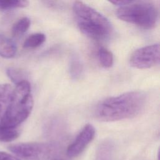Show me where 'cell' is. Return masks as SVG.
Returning <instances> with one entry per match:
<instances>
[{"label":"cell","mask_w":160,"mask_h":160,"mask_svg":"<svg viewBox=\"0 0 160 160\" xmlns=\"http://www.w3.org/2000/svg\"><path fill=\"white\" fill-rule=\"evenodd\" d=\"M116 13L119 19L147 29L154 28L158 19L156 6L147 1H131L128 4L119 7Z\"/></svg>","instance_id":"4"},{"label":"cell","mask_w":160,"mask_h":160,"mask_svg":"<svg viewBox=\"0 0 160 160\" xmlns=\"http://www.w3.org/2000/svg\"><path fill=\"white\" fill-rule=\"evenodd\" d=\"M9 150L24 160H51L59 151L57 144L49 142H23L12 144Z\"/></svg>","instance_id":"5"},{"label":"cell","mask_w":160,"mask_h":160,"mask_svg":"<svg viewBox=\"0 0 160 160\" xmlns=\"http://www.w3.org/2000/svg\"><path fill=\"white\" fill-rule=\"evenodd\" d=\"M6 74L8 76L9 78V79L16 85L19 84L21 82L27 80L26 78V74H25L24 71L16 68H14V67L8 68L6 69Z\"/></svg>","instance_id":"15"},{"label":"cell","mask_w":160,"mask_h":160,"mask_svg":"<svg viewBox=\"0 0 160 160\" xmlns=\"http://www.w3.org/2000/svg\"><path fill=\"white\" fill-rule=\"evenodd\" d=\"M17 51L16 44L4 34H0V56L9 59L13 58Z\"/></svg>","instance_id":"9"},{"label":"cell","mask_w":160,"mask_h":160,"mask_svg":"<svg viewBox=\"0 0 160 160\" xmlns=\"http://www.w3.org/2000/svg\"><path fill=\"white\" fill-rule=\"evenodd\" d=\"M98 58L100 64L105 68H109L113 64V55L112 52L104 48H100L97 52Z\"/></svg>","instance_id":"13"},{"label":"cell","mask_w":160,"mask_h":160,"mask_svg":"<svg viewBox=\"0 0 160 160\" xmlns=\"http://www.w3.org/2000/svg\"><path fill=\"white\" fill-rule=\"evenodd\" d=\"M51 160H63V159H59V158H53Z\"/></svg>","instance_id":"20"},{"label":"cell","mask_w":160,"mask_h":160,"mask_svg":"<svg viewBox=\"0 0 160 160\" xmlns=\"http://www.w3.org/2000/svg\"><path fill=\"white\" fill-rule=\"evenodd\" d=\"M31 21L28 17H23L17 21L12 26L11 32L14 37L18 38L24 34L29 29Z\"/></svg>","instance_id":"11"},{"label":"cell","mask_w":160,"mask_h":160,"mask_svg":"<svg viewBox=\"0 0 160 160\" xmlns=\"http://www.w3.org/2000/svg\"><path fill=\"white\" fill-rule=\"evenodd\" d=\"M33 107V99L31 93V85L28 80L16 85L12 101L0 119L2 126L16 128L29 116Z\"/></svg>","instance_id":"3"},{"label":"cell","mask_w":160,"mask_h":160,"mask_svg":"<svg viewBox=\"0 0 160 160\" xmlns=\"http://www.w3.org/2000/svg\"><path fill=\"white\" fill-rule=\"evenodd\" d=\"M14 96V88L8 83L0 84V119L11 104Z\"/></svg>","instance_id":"8"},{"label":"cell","mask_w":160,"mask_h":160,"mask_svg":"<svg viewBox=\"0 0 160 160\" xmlns=\"http://www.w3.org/2000/svg\"><path fill=\"white\" fill-rule=\"evenodd\" d=\"M46 41V36L43 33H34L28 36L25 40L23 47L27 49H33L40 46Z\"/></svg>","instance_id":"12"},{"label":"cell","mask_w":160,"mask_h":160,"mask_svg":"<svg viewBox=\"0 0 160 160\" xmlns=\"http://www.w3.org/2000/svg\"><path fill=\"white\" fill-rule=\"evenodd\" d=\"M146 96L142 91H131L103 100L97 106V118L103 121H116L134 118L143 109Z\"/></svg>","instance_id":"1"},{"label":"cell","mask_w":160,"mask_h":160,"mask_svg":"<svg viewBox=\"0 0 160 160\" xmlns=\"http://www.w3.org/2000/svg\"><path fill=\"white\" fill-rule=\"evenodd\" d=\"M0 160H21V159L8 152H6L4 151H0Z\"/></svg>","instance_id":"18"},{"label":"cell","mask_w":160,"mask_h":160,"mask_svg":"<svg viewBox=\"0 0 160 160\" xmlns=\"http://www.w3.org/2000/svg\"><path fill=\"white\" fill-rule=\"evenodd\" d=\"M71 78L74 80L79 79L83 72V64L77 55H72L69 61V68Z\"/></svg>","instance_id":"10"},{"label":"cell","mask_w":160,"mask_h":160,"mask_svg":"<svg viewBox=\"0 0 160 160\" xmlns=\"http://www.w3.org/2000/svg\"><path fill=\"white\" fill-rule=\"evenodd\" d=\"M159 44L148 45L134 51L129 59L130 65L137 69H148L159 63Z\"/></svg>","instance_id":"6"},{"label":"cell","mask_w":160,"mask_h":160,"mask_svg":"<svg viewBox=\"0 0 160 160\" xmlns=\"http://www.w3.org/2000/svg\"><path fill=\"white\" fill-rule=\"evenodd\" d=\"M112 148L110 142H103L99 148L96 160H111Z\"/></svg>","instance_id":"17"},{"label":"cell","mask_w":160,"mask_h":160,"mask_svg":"<svg viewBox=\"0 0 160 160\" xmlns=\"http://www.w3.org/2000/svg\"><path fill=\"white\" fill-rule=\"evenodd\" d=\"M72 9L78 26L86 36L99 41L112 34L113 28L109 19L91 6L81 1H76Z\"/></svg>","instance_id":"2"},{"label":"cell","mask_w":160,"mask_h":160,"mask_svg":"<svg viewBox=\"0 0 160 160\" xmlns=\"http://www.w3.org/2000/svg\"><path fill=\"white\" fill-rule=\"evenodd\" d=\"M95 133V129L92 124H88L84 126L74 140L68 147L66 150L67 156L69 158L79 156L92 141Z\"/></svg>","instance_id":"7"},{"label":"cell","mask_w":160,"mask_h":160,"mask_svg":"<svg viewBox=\"0 0 160 160\" xmlns=\"http://www.w3.org/2000/svg\"><path fill=\"white\" fill-rule=\"evenodd\" d=\"M131 1H127V0H123V1H110V2L112 3L113 4H115L119 7H122L124 6L126 4H128V3L130 2Z\"/></svg>","instance_id":"19"},{"label":"cell","mask_w":160,"mask_h":160,"mask_svg":"<svg viewBox=\"0 0 160 160\" xmlns=\"http://www.w3.org/2000/svg\"><path fill=\"white\" fill-rule=\"evenodd\" d=\"M19 131L16 128H9L2 126L0 123V141L4 142H11L17 139L19 136Z\"/></svg>","instance_id":"14"},{"label":"cell","mask_w":160,"mask_h":160,"mask_svg":"<svg viewBox=\"0 0 160 160\" xmlns=\"http://www.w3.org/2000/svg\"><path fill=\"white\" fill-rule=\"evenodd\" d=\"M28 1L24 0L0 1V9L8 11L16 8H22L28 6Z\"/></svg>","instance_id":"16"}]
</instances>
